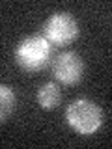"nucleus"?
Listing matches in <instances>:
<instances>
[{"instance_id":"1","label":"nucleus","mask_w":112,"mask_h":149,"mask_svg":"<svg viewBox=\"0 0 112 149\" xmlns=\"http://www.w3.org/2000/svg\"><path fill=\"white\" fill-rule=\"evenodd\" d=\"M15 62L21 69L28 73H37L47 67L50 58V43L43 37V34H32L22 37L17 43L15 50Z\"/></svg>"},{"instance_id":"2","label":"nucleus","mask_w":112,"mask_h":149,"mask_svg":"<svg viewBox=\"0 0 112 149\" xmlns=\"http://www.w3.org/2000/svg\"><path fill=\"white\" fill-rule=\"evenodd\" d=\"M65 119L75 132L82 134V136H90L95 130H99V127L103 125V110L93 101L80 97V99L71 101V104L67 106Z\"/></svg>"},{"instance_id":"3","label":"nucleus","mask_w":112,"mask_h":149,"mask_svg":"<svg viewBox=\"0 0 112 149\" xmlns=\"http://www.w3.org/2000/svg\"><path fill=\"white\" fill-rule=\"evenodd\" d=\"M43 37L54 45H69L78 37V22L71 13L56 11L43 22Z\"/></svg>"},{"instance_id":"4","label":"nucleus","mask_w":112,"mask_h":149,"mask_svg":"<svg viewBox=\"0 0 112 149\" xmlns=\"http://www.w3.org/2000/svg\"><path fill=\"white\" fill-rule=\"evenodd\" d=\"M52 73L60 84H65V86L78 84L84 73V62L80 54L75 50H65V52L58 54L52 63Z\"/></svg>"},{"instance_id":"5","label":"nucleus","mask_w":112,"mask_h":149,"mask_svg":"<svg viewBox=\"0 0 112 149\" xmlns=\"http://www.w3.org/2000/svg\"><path fill=\"white\" fill-rule=\"evenodd\" d=\"M62 101V90L56 82H45L37 91V102L43 110H54Z\"/></svg>"},{"instance_id":"6","label":"nucleus","mask_w":112,"mask_h":149,"mask_svg":"<svg viewBox=\"0 0 112 149\" xmlns=\"http://www.w3.org/2000/svg\"><path fill=\"white\" fill-rule=\"evenodd\" d=\"M15 102L17 99L13 88L8 84H0V123L11 116V112L15 110Z\"/></svg>"}]
</instances>
